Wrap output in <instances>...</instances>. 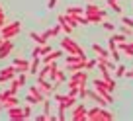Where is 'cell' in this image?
<instances>
[{
	"label": "cell",
	"mask_w": 133,
	"mask_h": 121,
	"mask_svg": "<svg viewBox=\"0 0 133 121\" xmlns=\"http://www.w3.org/2000/svg\"><path fill=\"white\" fill-rule=\"evenodd\" d=\"M86 111H88L86 104H84V102H76V104L71 108V119L72 121H88Z\"/></svg>",
	"instance_id": "cell-5"
},
{
	"label": "cell",
	"mask_w": 133,
	"mask_h": 121,
	"mask_svg": "<svg viewBox=\"0 0 133 121\" xmlns=\"http://www.w3.org/2000/svg\"><path fill=\"white\" fill-rule=\"evenodd\" d=\"M61 31H63V29H61V25H53V27H49V29H45V31H43V35H45V37L47 39H49V37H57V35L59 33H61Z\"/></svg>",
	"instance_id": "cell-20"
},
{
	"label": "cell",
	"mask_w": 133,
	"mask_h": 121,
	"mask_svg": "<svg viewBox=\"0 0 133 121\" xmlns=\"http://www.w3.org/2000/svg\"><path fill=\"white\" fill-rule=\"evenodd\" d=\"M108 6H110L116 14H121V12H123V10H121V6L117 4V0H108Z\"/></svg>",
	"instance_id": "cell-26"
},
{
	"label": "cell",
	"mask_w": 133,
	"mask_h": 121,
	"mask_svg": "<svg viewBox=\"0 0 133 121\" xmlns=\"http://www.w3.org/2000/svg\"><path fill=\"white\" fill-rule=\"evenodd\" d=\"M119 31H121V33H123V35H129V37H131V35H133V27H129V25H121V27H119Z\"/></svg>",
	"instance_id": "cell-31"
},
{
	"label": "cell",
	"mask_w": 133,
	"mask_h": 121,
	"mask_svg": "<svg viewBox=\"0 0 133 121\" xmlns=\"http://www.w3.org/2000/svg\"><path fill=\"white\" fill-rule=\"evenodd\" d=\"M35 82H37V86L43 90V94H45L47 98H53V94H55V86L49 82L47 78H35Z\"/></svg>",
	"instance_id": "cell-7"
},
{
	"label": "cell",
	"mask_w": 133,
	"mask_h": 121,
	"mask_svg": "<svg viewBox=\"0 0 133 121\" xmlns=\"http://www.w3.org/2000/svg\"><path fill=\"white\" fill-rule=\"evenodd\" d=\"M29 37H31L33 41H35V45H43V43H47V41H49V39H47L43 33H37V31H31V33H29Z\"/></svg>",
	"instance_id": "cell-21"
},
{
	"label": "cell",
	"mask_w": 133,
	"mask_h": 121,
	"mask_svg": "<svg viewBox=\"0 0 133 121\" xmlns=\"http://www.w3.org/2000/svg\"><path fill=\"white\" fill-rule=\"evenodd\" d=\"M94 67H98V59H86V65H84V68H86V70H92Z\"/></svg>",
	"instance_id": "cell-29"
},
{
	"label": "cell",
	"mask_w": 133,
	"mask_h": 121,
	"mask_svg": "<svg viewBox=\"0 0 133 121\" xmlns=\"http://www.w3.org/2000/svg\"><path fill=\"white\" fill-rule=\"evenodd\" d=\"M88 94H90V90H88L86 86H84V88H80V90H78V100H80V102L88 100Z\"/></svg>",
	"instance_id": "cell-27"
},
{
	"label": "cell",
	"mask_w": 133,
	"mask_h": 121,
	"mask_svg": "<svg viewBox=\"0 0 133 121\" xmlns=\"http://www.w3.org/2000/svg\"><path fill=\"white\" fill-rule=\"evenodd\" d=\"M59 25H61V29H63V33H66V35H71L72 33V29L78 25V22H76V18L75 16H69V14H59Z\"/></svg>",
	"instance_id": "cell-2"
},
{
	"label": "cell",
	"mask_w": 133,
	"mask_h": 121,
	"mask_svg": "<svg viewBox=\"0 0 133 121\" xmlns=\"http://www.w3.org/2000/svg\"><path fill=\"white\" fill-rule=\"evenodd\" d=\"M49 51H53V49H51V45H49V41H47V43H43V45H39V57L47 55Z\"/></svg>",
	"instance_id": "cell-28"
},
{
	"label": "cell",
	"mask_w": 133,
	"mask_h": 121,
	"mask_svg": "<svg viewBox=\"0 0 133 121\" xmlns=\"http://www.w3.org/2000/svg\"><path fill=\"white\" fill-rule=\"evenodd\" d=\"M35 121H47V113H39V115H35Z\"/></svg>",
	"instance_id": "cell-36"
},
{
	"label": "cell",
	"mask_w": 133,
	"mask_h": 121,
	"mask_svg": "<svg viewBox=\"0 0 133 121\" xmlns=\"http://www.w3.org/2000/svg\"><path fill=\"white\" fill-rule=\"evenodd\" d=\"M41 105H43V113L49 115V113H51V100H49V98H45V100L41 102Z\"/></svg>",
	"instance_id": "cell-30"
},
{
	"label": "cell",
	"mask_w": 133,
	"mask_h": 121,
	"mask_svg": "<svg viewBox=\"0 0 133 121\" xmlns=\"http://www.w3.org/2000/svg\"><path fill=\"white\" fill-rule=\"evenodd\" d=\"M59 0H47V8H55Z\"/></svg>",
	"instance_id": "cell-37"
},
{
	"label": "cell",
	"mask_w": 133,
	"mask_h": 121,
	"mask_svg": "<svg viewBox=\"0 0 133 121\" xmlns=\"http://www.w3.org/2000/svg\"><path fill=\"white\" fill-rule=\"evenodd\" d=\"M20 31H22V24L20 22H10V24H4V27L0 29V35H2L4 39H14Z\"/></svg>",
	"instance_id": "cell-4"
},
{
	"label": "cell",
	"mask_w": 133,
	"mask_h": 121,
	"mask_svg": "<svg viewBox=\"0 0 133 121\" xmlns=\"http://www.w3.org/2000/svg\"><path fill=\"white\" fill-rule=\"evenodd\" d=\"M28 94H29V96L33 98V100H35V104H41V102H43V100L47 98L45 94H43V90H41V88L37 86V82H35V84H31V86L28 88Z\"/></svg>",
	"instance_id": "cell-6"
},
{
	"label": "cell",
	"mask_w": 133,
	"mask_h": 121,
	"mask_svg": "<svg viewBox=\"0 0 133 121\" xmlns=\"http://www.w3.org/2000/svg\"><path fill=\"white\" fill-rule=\"evenodd\" d=\"M92 84H94V90H96V92H100V94L106 92V90H110V84L106 82L104 78H94V82H92ZM110 92H112V90H110Z\"/></svg>",
	"instance_id": "cell-16"
},
{
	"label": "cell",
	"mask_w": 133,
	"mask_h": 121,
	"mask_svg": "<svg viewBox=\"0 0 133 121\" xmlns=\"http://www.w3.org/2000/svg\"><path fill=\"white\" fill-rule=\"evenodd\" d=\"M65 14H69V16H82L84 14V8H80V6H69V8L65 10Z\"/></svg>",
	"instance_id": "cell-22"
},
{
	"label": "cell",
	"mask_w": 133,
	"mask_h": 121,
	"mask_svg": "<svg viewBox=\"0 0 133 121\" xmlns=\"http://www.w3.org/2000/svg\"><path fill=\"white\" fill-rule=\"evenodd\" d=\"M108 51H110V55L114 57V63H119V61H121V51L117 49V43L114 41L112 37H108Z\"/></svg>",
	"instance_id": "cell-10"
},
{
	"label": "cell",
	"mask_w": 133,
	"mask_h": 121,
	"mask_svg": "<svg viewBox=\"0 0 133 121\" xmlns=\"http://www.w3.org/2000/svg\"><path fill=\"white\" fill-rule=\"evenodd\" d=\"M88 98H90V100H94L96 102V104H98V105H104V108H108V102H106V98L104 96H100V94L98 92H96V90H90V94H88Z\"/></svg>",
	"instance_id": "cell-17"
},
{
	"label": "cell",
	"mask_w": 133,
	"mask_h": 121,
	"mask_svg": "<svg viewBox=\"0 0 133 121\" xmlns=\"http://www.w3.org/2000/svg\"><path fill=\"white\" fill-rule=\"evenodd\" d=\"M84 65H86V61H78V63H66V70H69V72L80 70V68H84Z\"/></svg>",
	"instance_id": "cell-24"
},
{
	"label": "cell",
	"mask_w": 133,
	"mask_h": 121,
	"mask_svg": "<svg viewBox=\"0 0 133 121\" xmlns=\"http://www.w3.org/2000/svg\"><path fill=\"white\" fill-rule=\"evenodd\" d=\"M121 24H125V25H129V27H133V18L123 16V18H121Z\"/></svg>",
	"instance_id": "cell-35"
},
{
	"label": "cell",
	"mask_w": 133,
	"mask_h": 121,
	"mask_svg": "<svg viewBox=\"0 0 133 121\" xmlns=\"http://www.w3.org/2000/svg\"><path fill=\"white\" fill-rule=\"evenodd\" d=\"M18 70L14 65H10V67H4V68H0V82H10L12 78H16Z\"/></svg>",
	"instance_id": "cell-8"
},
{
	"label": "cell",
	"mask_w": 133,
	"mask_h": 121,
	"mask_svg": "<svg viewBox=\"0 0 133 121\" xmlns=\"http://www.w3.org/2000/svg\"><path fill=\"white\" fill-rule=\"evenodd\" d=\"M39 65H41V57H31V61H29V70H28V74L35 76V74L39 72Z\"/></svg>",
	"instance_id": "cell-15"
},
{
	"label": "cell",
	"mask_w": 133,
	"mask_h": 121,
	"mask_svg": "<svg viewBox=\"0 0 133 121\" xmlns=\"http://www.w3.org/2000/svg\"><path fill=\"white\" fill-rule=\"evenodd\" d=\"M110 37H112L116 43H125V41H127V35H123L121 31H119V33H116V31H114V33L110 35Z\"/></svg>",
	"instance_id": "cell-25"
},
{
	"label": "cell",
	"mask_w": 133,
	"mask_h": 121,
	"mask_svg": "<svg viewBox=\"0 0 133 121\" xmlns=\"http://www.w3.org/2000/svg\"><path fill=\"white\" fill-rule=\"evenodd\" d=\"M12 51H14V41L12 39H4V41L0 43V59H6Z\"/></svg>",
	"instance_id": "cell-11"
},
{
	"label": "cell",
	"mask_w": 133,
	"mask_h": 121,
	"mask_svg": "<svg viewBox=\"0 0 133 121\" xmlns=\"http://www.w3.org/2000/svg\"><path fill=\"white\" fill-rule=\"evenodd\" d=\"M63 55V49H55V51H49L47 55H43L41 57V63L43 65H49V63H53V61H57L59 57Z\"/></svg>",
	"instance_id": "cell-12"
},
{
	"label": "cell",
	"mask_w": 133,
	"mask_h": 121,
	"mask_svg": "<svg viewBox=\"0 0 133 121\" xmlns=\"http://www.w3.org/2000/svg\"><path fill=\"white\" fill-rule=\"evenodd\" d=\"M125 70H127V67H125V65H121V63H117L116 68H114V78H123V76H125Z\"/></svg>",
	"instance_id": "cell-23"
},
{
	"label": "cell",
	"mask_w": 133,
	"mask_h": 121,
	"mask_svg": "<svg viewBox=\"0 0 133 121\" xmlns=\"http://www.w3.org/2000/svg\"><path fill=\"white\" fill-rule=\"evenodd\" d=\"M125 78H133V67L125 70Z\"/></svg>",
	"instance_id": "cell-38"
},
{
	"label": "cell",
	"mask_w": 133,
	"mask_h": 121,
	"mask_svg": "<svg viewBox=\"0 0 133 121\" xmlns=\"http://www.w3.org/2000/svg\"><path fill=\"white\" fill-rule=\"evenodd\" d=\"M2 41H4V37H2V35H0V43H2Z\"/></svg>",
	"instance_id": "cell-39"
},
{
	"label": "cell",
	"mask_w": 133,
	"mask_h": 121,
	"mask_svg": "<svg viewBox=\"0 0 133 121\" xmlns=\"http://www.w3.org/2000/svg\"><path fill=\"white\" fill-rule=\"evenodd\" d=\"M12 65L16 67L18 72H28V70H29V61H25V59H20V57H18V59H14V61H12Z\"/></svg>",
	"instance_id": "cell-14"
},
{
	"label": "cell",
	"mask_w": 133,
	"mask_h": 121,
	"mask_svg": "<svg viewBox=\"0 0 133 121\" xmlns=\"http://www.w3.org/2000/svg\"><path fill=\"white\" fill-rule=\"evenodd\" d=\"M117 49H119L121 53H125V55H129V57H133V43H129V41L117 43Z\"/></svg>",
	"instance_id": "cell-19"
},
{
	"label": "cell",
	"mask_w": 133,
	"mask_h": 121,
	"mask_svg": "<svg viewBox=\"0 0 133 121\" xmlns=\"http://www.w3.org/2000/svg\"><path fill=\"white\" fill-rule=\"evenodd\" d=\"M61 49L66 51V53H72V55H84L82 47H80L75 39H71L69 35H65V37L61 39Z\"/></svg>",
	"instance_id": "cell-3"
},
{
	"label": "cell",
	"mask_w": 133,
	"mask_h": 121,
	"mask_svg": "<svg viewBox=\"0 0 133 121\" xmlns=\"http://www.w3.org/2000/svg\"><path fill=\"white\" fill-rule=\"evenodd\" d=\"M86 117H88V121H112L114 119V113L108 111L104 105L96 104V105H92V108H88Z\"/></svg>",
	"instance_id": "cell-1"
},
{
	"label": "cell",
	"mask_w": 133,
	"mask_h": 121,
	"mask_svg": "<svg viewBox=\"0 0 133 121\" xmlns=\"http://www.w3.org/2000/svg\"><path fill=\"white\" fill-rule=\"evenodd\" d=\"M6 115H8V119H12V121H25L22 105H14V108L6 109Z\"/></svg>",
	"instance_id": "cell-9"
},
{
	"label": "cell",
	"mask_w": 133,
	"mask_h": 121,
	"mask_svg": "<svg viewBox=\"0 0 133 121\" xmlns=\"http://www.w3.org/2000/svg\"><path fill=\"white\" fill-rule=\"evenodd\" d=\"M0 105H2V109H10L14 105H20V100H18V96H6V98H2Z\"/></svg>",
	"instance_id": "cell-13"
},
{
	"label": "cell",
	"mask_w": 133,
	"mask_h": 121,
	"mask_svg": "<svg viewBox=\"0 0 133 121\" xmlns=\"http://www.w3.org/2000/svg\"><path fill=\"white\" fill-rule=\"evenodd\" d=\"M65 96H66V94H61V92H55V94H53V100H55V102H57V104H59V102H63V100H65Z\"/></svg>",
	"instance_id": "cell-34"
},
{
	"label": "cell",
	"mask_w": 133,
	"mask_h": 121,
	"mask_svg": "<svg viewBox=\"0 0 133 121\" xmlns=\"http://www.w3.org/2000/svg\"><path fill=\"white\" fill-rule=\"evenodd\" d=\"M92 49H94V53L98 55V59H110V51H108V49H104L102 45L94 43V45H92Z\"/></svg>",
	"instance_id": "cell-18"
},
{
	"label": "cell",
	"mask_w": 133,
	"mask_h": 121,
	"mask_svg": "<svg viewBox=\"0 0 133 121\" xmlns=\"http://www.w3.org/2000/svg\"><path fill=\"white\" fill-rule=\"evenodd\" d=\"M22 109H24V117L29 119V117H31V108H29V105H22Z\"/></svg>",
	"instance_id": "cell-33"
},
{
	"label": "cell",
	"mask_w": 133,
	"mask_h": 121,
	"mask_svg": "<svg viewBox=\"0 0 133 121\" xmlns=\"http://www.w3.org/2000/svg\"><path fill=\"white\" fill-rule=\"evenodd\" d=\"M88 2H92V0H88Z\"/></svg>",
	"instance_id": "cell-40"
},
{
	"label": "cell",
	"mask_w": 133,
	"mask_h": 121,
	"mask_svg": "<svg viewBox=\"0 0 133 121\" xmlns=\"http://www.w3.org/2000/svg\"><path fill=\"white\" fill-rule=\"evenodd\" d=\"M102 27H104L106 31H110V33H114V31H116V25L110 24V22H102Z\"/></svg>",
	"instance_id": "cell-32"
}]
</instances>
